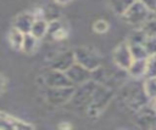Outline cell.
I'll return each instance as SVG.
<instances>
[{
	"label": "cell",
	"instance_id": "cell-1",
	"mask_svg": "<svg viewBox=\"0 0 156 130\" xmlns=\"http://www.w3.org/2000/svg\"><path fill=\"white\" fill-rule=\"evenodd\" d=\"M151 15L152 13L149 12V10L144 6V4L140 0H134L133 4L122 15V17L127 23L140 27L151 17Z\"/></svg>",
	"mask_w": 156,
	"mask_h": 130
},
{
	"label": "cell",
	"instance_id": "cell-2",
	"mask_svg": "<svg viewBox=\"0 0 156 130\" xmlns=\"http://www.w3.org/2000/svg\"><path fill=\"white\" fill-rule=\"evenodd\" d=\"M73 56L76 63L85 67L89 70H94L101 66V57L95 50L90 47H85V46L77 47L76 50H73Z\"/></svg>",
	"mask_w": 156,
	"mask_h": 130
},
{
	"label": "cell",
	"instance_id": "cell-3",
	"mask_svg": "<svg viewBox=\"0 0 156 130\" xmlns=\"http://www.w3.org/2000/svg\"><path fill=\"white\" fill-rule=\"evenodd\" d=\"M74 92V86H63V87H49L45 97L46 101L54 106H61L71 101Z\"/></svg>",
	"mask_w": 156,
	"mask_h": 130
},
{
	"label": "cell",
	"instance_id": "cell-4",
	"mask_svg": "<svg viewBox=\"0 0 156 130\" xmlns=\"http://www.w3.org/2000/svg\"><path fill=\"white\" fill-rule=\"evenodd\" d=\"M65 73L73 85H82L91 79V70L87 69L85 67H83L76 62L68 69H66Z\"/></svg>",
	"mask_w": 156,
	"mask_h": 130
},
{
	"label": "cell",
	"instance_id": "cell-5",
	"mask_svg": "<svg viewBox=\"0 0 156 130\" xmlns=\"http://www.w3.org/2000/svg\"><path fill=\"white\" fill-rule=\"evenodd\" d=\"M44 81L48 87H63V86H74L66 73L57 69H51L44 75Z\"/></svg>",
	"mask_w": 156,
	"mask_h": 130
},
{
	"label": "cell",
	"instance_id": "cell-6",
	"mask_svg": "<svg viewBox=\"0 0 156 130\" xmlns=\"http://www.w3.org/2000/svg\"><path fill=\"white\" fill-rule=\"evenodd\" d=\"M132 61H133V57L130 55L129 46H128L127 41L119 44L113 51V62L116 63V66L123 70H127V68L129 67Z\"/></svg>",
	"mask_w": 156,
	"mask_h": 130
},
{
	"label": "cell",
	"instance_id": "cell-7",
	"mask_svg": "<svg viewBox=\"0 0 156 130\" xmlns=\"http://www.w3.org/2000/svg\"><path fill=\"white\" fill-rule=\"evenodd\" d=\"M33 126L21 119L11 117L4 112H0V130H22V129H32Z\"/></svg>",
	"mask_w": 156,
	"mask_h": 130
},
{
	"label": "cell",
	"instance_id": "cell-8",
	"mask_svg": "<svg viewBox=\"0 0 156 130\" xmlns=\"http://www.w3.org/2000/svg\"><path fill=\"white\" fill-rule=\"evenodd\" d=\"M74 63V56L73 51H66L61 55H58L51 63V69H57L65 72Z\"/></svg>",
	"mask_w": 156,
	"mask_h": 130
},
{
	"label": "cell",
	"instance_id": "cell-9",
	"mask_svg": "<svg viewBox=\"0 0 156 130\" xmlns=\"http://www.w3.org/2000/svg\"><path fill=\"white\" fill-rule=\"evenodd\" d=\"M35 19V16L33 13H29V12H24V13H21L16 17L15 19V23H13V27L16 29H18L20 32H22L23 34L26 33H29L30 30V27L33 24Z\"/></svg>",
	"mask_w": 156,
	"mask_h": 130
},
{
	"label": "cell",
	"instance_id": "cell-10",
	"mask_svg": "<svg viewBox=\"0 0 156 130\" xmlns=\"http://www.w3.org/2000/svg\"><path fill=\"white\" fill-rule=\"evenodd\" d=\"M48 27H49V22L45 18H37L35 17V19L30 27L29 33L39 40L48 34Z\"/></svg>",
	"mask_w": 156,
	"mask_h": 130
},
{
	"label": "cell",
	"instance_id": "cell-11",
	"mask_svg": "<svg viewBox=\"0 0 156 130\" xmlns=\"http://www.w3.org/2000/svg\"><path fill=\"white\" fill-rule=\"evenodd\" d=\"M127 72L134 77V78H140L145 77L146 72V58H139V60H133L129 67L127 68Z\"/></svg>",
	"mask_w": 156,
	"mask_h": 130
},
{
	"label": "cell",
	"instance_id": "cell-12",
	"mask_svg": "<svg viewBox=\"0 0 156 130\" xmlns=\"http://www.w3.org/2000/svg\"><path fill=\"white\" fill-rule=\"evenodd\" d=\"M37 46H38V39L34 38L30 33H26L23 35V40H22V45L20 50H22L26 53H33Z\"/></svg>",
	"mask_w": 156,
	"mask_h": 130
},
{
	"label": "cell",
	"instance_id": "cell-13",
	"mask_svg": "<svg viewBox=\"0 0 156 130\" xmlns=\"http://www.w3.org/2000/svg\"><path fill=\"white\" fill-rule=\"evenodd\" d=\"M143 90L149 101L156 100V77H145Z\"/></svg>",
	"mask_w": 156,
	"mask_h": 130
},
{
	"label": "cell",
	"instance_id": "cell-14",
	"mask_svg": "<svg viewBox=\"0 0 156 130\" xmlns=\"http://www.w3.org/2000/svg\"><path fill=\"white\" fill-rule=\"evenodd\" d=\"M133 1L134 0H108V4L116 15L122 16L127 11V9L133 4Z\"/></svg>",
	"mask_w": 156,
	"mask_h": 130
},
{
	"label": "cell",
	"instance_id": "cell-15",
	"mask_svg": "<svg viewBox=\"0 0 156 130\" xmlns=\"http://www.w3.org/2000/svg\"><path fill=\"white\" fill-rule=\"evenodd\" d=\"M23 33L20 32L18 29H16L15 27L11 28L10 33H9V41L11 44V46L13 49H17L20 50L21 49V45H22V40H23Z\"/></svg>",
	"mask_w": 156,
	"mask_h": 130
},
{
	"label": "cell",
	"instance_id": "cell-16",
	"mask_svg": "<svg viewBox=\"0 0 156 130\" xmlns=\"http://www.w3.org/2000/svg\"><path fill=\"white\" fill-rule=\"evenodd\" d=\"M145 39H146V35H145V33L141 30V28L139 27L138 29H134V30L129 34V36H128V39H127V44H128V45H132V44H144Z\"/></svg>",
	"mask_w": 156,
	"mask_h": 130
},
{
	"label": "cell",
	"instance_id": "cell-17",
	"mask_svg": "<svg viewBox=\"0 0 156 130\" xmlns=\"http://www.w3.org/2000/svg\"><path fill=\"white\" fill-rule=\"evenodd\" d=\"M128 46H129V51H130V55H132L133 60L147 58V52H146L143 44H132V45H128Z\"/></svg>",
	"mask_w": 156,
	"mask_h": 130
},
{
	"label": "cell",
	"instance_id": "cell-18",
	"mask_svg": "<svg viewBox=\"0 0 156 130\" xmlns=\"http://www.w3.org/2000/svg\"><path fill=\"white\" fill-rule=\"evenodd\" d=\"M140 28L146 36H156V17H150L140 26Z\"/></svg>",
	"mask_w": 156,
	"mask_h": 130
},
{
	"label": "cell",
	"instance_id": "cell-19",
	"mask_svg": "<svg viewBox=\"0 0 156 130\" xmlns=\"http://www.w3.org/2000/svg\"><path fill=\"white\" fill-rule=\"evenodd\" d=\"M145 77H156V53L147 56Z\"/></svg>",
	"mask_w": 156,
	"mask_h": 130
},
{
	"label": "cell",
	"instance_id": "cell-20",
	"mask_svg": "<svg viewBox=\"0 0 156 130\" xmlns=\"http://www.w3.org/2000/svg\"><path fill=\"white\" fill-rule=\"evenodd\" d=\"M143 45L147 52V56L156 53V36H146Z\"/></svg>",
	"mask_w": 156,
	"mask_h": 130
},
{
	"label": "cell",
	"instance_id": "cell-21",
	"mask_svg": "<svg viewBox=\"0 0 156 130\" xmlns=\"http://www.w3.org/2000/svg\"><path fill=\"white\" fill-rule=\"evenodd\" d=\"M93 30L99 34H104L108 30V23L105 19H98L93 23Z\"/></svg>",
	"mask_w": 156,
	"mask_h": 130
},
{
	"label": "cell",
	"instance_id": "cell-22",
	"mask_svg": "<svg viewBox=\"0 0 156 130\" xmlns=\"http://www.w3.org/2000/svg\"><path fill=\"white\" fill-rule=\"evenodd\" d=\"M150 13L156 15V0H140Z\"/></svg>",
	"mask_w": 156,
	"mask_h": 130
},
{
	"label": "cell",
	"instance_id": "cell-23",
	"mask_svg": "<svg viewBox=\"0 0 156 130\" xmlns=\"http://www.w3.org/2000/svg\"><path fill=\"white\" fill-rule=\"evenodd\" d=\"M147 119L151 121V125H152L154 128H156V113H155L154 115H151V117H147Z\"/></svg>",
	"mask_w": 156,
	"mask_h": 130
},
{
	"label": "cell",
	"instance_id": "cell-24",
	"mask_svg": "<svg viewBox=\"0 0 156 130\" xmlns=\"http://www.w3.org/2000/svg\"><path fill=\"white\" fill-rule=\"evenodd\" d=\"M4 87H5V80H4V78L0 75V94L4 91Z\"/></svg>",
	"mask_w": 156,
	"mask_h": 130
},
{
	"label": "cell",
	"instance_id": "cell-25",
	"mask_svg": "<svg viewBox=\"0 0 156 130\" xmlns=\"http://www.w3.org/2000/svg\"><path fill=\"white\" fill-rule=\"evenodd\" d=\"M69 0H54L55 4H58V5H65V4H68Z\"/></svg>",
	"mask_w": 156,
	"mask_h": 130
}]
</instances>
